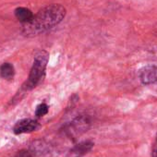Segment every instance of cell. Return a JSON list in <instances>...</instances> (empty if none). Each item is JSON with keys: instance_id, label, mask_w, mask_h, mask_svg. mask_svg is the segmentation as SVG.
<instances>
[{"instance_id": "obj_1", "label": "cell", "mask_w": 157, "mask_h": 157, "mask_svg": "<svg viewBox=\"0 0 157 157\" xmlns=\"http://www.w3.org/2000/svg\"><path fill=\"white\" fill-rule=\"evenodd\" d=\"M66 16V10L61 5H50L42 9L32 21L23 24L22 33L26 36H35L49 31L59 24Z\"/></svg>"}, {"instance_id": "obj_2", "label": "cell", "mask_w": 157, "mask_h": 157, "mask_svg": "<svg viewBox=\"0 0 157 157\" xmlns=\"http://www.w3.org/2000/svg\"><path fill=\"white\" fill-rule=\"evenodd\" d=\"M48 58H49V54L44 50H40L35 54L33 65L31 69L28 81L25 86L27 90L33 89L41 82V80L44 75Z\"/></svg>"}, {"instance_id": "obj_3", "label": "cell", "mask_w": 157, "mask_h": 157, "mask_svg": "<svg viewBox=\"0 0 157 157\" xmlns=\"http://www.w3.org/2000/svg\"><path fill=\"white\" fill-rule=\"evenodd\" d=\"M140 78L145 85H157V66H146L140 71Z\"/></svg>"}, {"instance_id": "obj_4", "label": "cell", "mask_w": 157, "mask_h": 157, "mask_svg": "<svg viewBox=\"0 0 157 157\" xmlns=\"http://www.w3.org/2000/svg\"><path fill=\"white\" fill-rule=\"evenodd\" d=\"M38 128V123L35 120L33 119H22L19 121L15 127H14V132L15 134H21V133H27L32 132Z\"/></svg>"}, {"instance_id": "obj_5", "label": "cell", "mask_w": 157, "mask_h": 157, "mask_svg": "<svg viewBox=\"0 0 157 157\" xmlns=\"http://www.w3.org/2000/svg\"><path fill=\"white\" fill-rule=\"evenodd\" d=\"M15 16L21 22H22L24 24V23H27L30 21H32V19L33 18L34 15L33 14V12L30 10H28L26 8H18L15 10Z\"/></svg>"}, {"instance_id": "obj_6", "label": "cell", "mask_w": 157, "mask_h": 157, "mask_svg": "<svg viewBox=\"0 0 157 157\" xmlns=\"http://www.w3.org/2000/svg\"><path fill=\"white\" fill-rule=\"evenodd\" d=\"M15 70L14 67L10 63H4L1 67H0V75L2 78H6V80H11L14 77Z\"/></svg>"}, {"instance_id": "obj_7", "label": "cell", "mask_w": 157, "mask_h": 157, "mask_svg": "<svg viewBox=\"0 0 157 157\" xmlns=\"http://www.w3.org/2000/svg\"><path fill=\"white\" fill-rule=\"evenodd\" d=\"M93 147V143L89 142V141H86V142H83V143H81L80 145H78L76 148H75V152L76 153H80V154H83L87 151H89Z\"/></svg>"}, {"instance_id": "obj_8", "label": "cell", "mask_w": 157, "mask_h": 157, "mask_svg": "<svg viewBox=\"0 0 157 157\" xmlns=\"http://www.w3.org/2000/svg\"><path fill=\"white\" fill-rule=\"evenodd\" d=\"M48 113V106L45 104H41L37 106L36 111H35V115L37 117H43L44 115H46Z\"/></svg>"}, {"instance_id": "obj_9", "label": "cell", "mask_w": 157, "mask_h": 157, "mask_svg": "<svg viewBox=\"0 0 157 157\" xmlns=\"http://www.w3.org/2000/svg\"><path fill=\"white\" fill-rule=\"evenodd\" d=\"M16 157H34L33 155V153L29 151H26V150H23V151H21L17 153Z\"/></svg>"}, {"instance_id": "obj_10", "label": "cell", "mask_w": 157, "mask_h": 157, "mask_svg": "<svg viewBox=\"0 0 157 157\" xmlns=\"http://www.w3.org/2000/svg\"><path fill=\"white\" fill-rule=\"evenodd\" d=\"M152 157H157V138L154 141L153 148H152Z\"/></svg>"}]
</instances>
